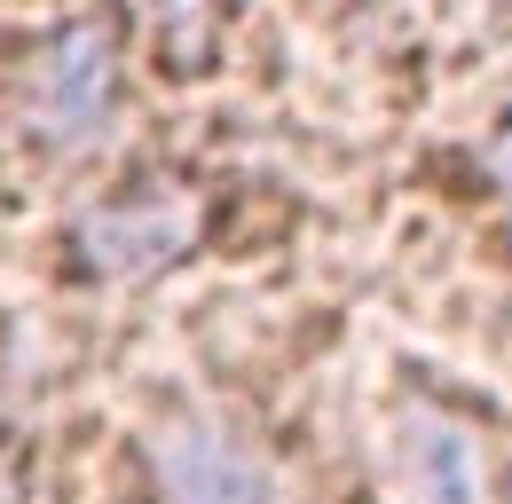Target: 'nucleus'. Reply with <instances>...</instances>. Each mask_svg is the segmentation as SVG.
<instances>
[{"instance_id":"nucleus-1","label":"nucleus","mask_w":512,"mask_h":504,"mask_svg":"<svg viewBox=\"0 0 512 504\" xmlns=\"http://www.w3.org/2000/svg\"><path fill=\"white\" fill-rule=\"evenodd\" d=\"M119 87V56H111V24H71L64 40L40 56V119L56 142H87Z\"/></svg>"},{"instance_id":"nucleus-2","label":"nucleus","mask_w":512,"mask_h":504,"mask_svg":"<svg viewBox=\"0 0 512 504\" xmlns=\"http://www.w3.org/2000/svg\"><path fill=\"white\" fill-rule=\"evenodd\" d=\"M158 481H166V504H268V465L213 426H182L166 441Z\"/></svg>"},{"instance_id":"nucleus-3","label":"nucleus","mask_w":512,"mask_h":504,"mask_svg":"<svg viewBox=\"0 0 512 504\" xmlns=\"http://www.w3.org/2000/svg\"><path fill=\"white\" fill-rule=\"evenodd\" d=\"M182 229H190V213L182 205H103V213H87L79 221V252L95 260V268H158L166 252L182 245Z\"/></svg>"},{"instance_id":"nucleus-4","label":"nucleus","mask_w":512,"mask_h":504,"mask_svg":"<svg viewBox=\"0 0 512 504\" xmlns=\"http://www.w3.org/2000/svg\"><path fill=\"white\" fill-rule=\"evenodd\" d=\"M410 473L426 504H481V457L449 418H410Z\"/></svg>"},{"instance_id":"nucleus-5","label":"nucleus","mask_w":512,"mask_h":504,"mask_svg":"<svg viewBox=\"0 0 512 504\" xmlns=\"http://www.w3.org/2000/svg\"><path fill=\"white\" fill-rule=\"evenodd\" d=\"M489 166H497V174H512V111H505V126H497V142H489Z\"/></svg>"},{"instance_id":"nucleus-6","label":"nucleus","mask_w":512,"mask_h":504,"mask_svg":"<svg viewBox=\"0 0 512 504\" xmlns=\"http://www.w3.org/2000/svg\"><path fill=\"white\" fill-rule=\"evenodd\" d=\"M0 504H24V489H8V481H0Z\"/></svg>"}]
</instances>
